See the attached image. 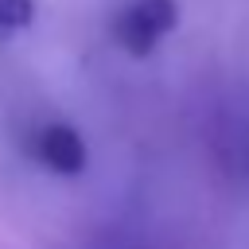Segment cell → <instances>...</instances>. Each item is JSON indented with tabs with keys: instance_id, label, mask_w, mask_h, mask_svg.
Here are the masks:
<instances>
[{
	"instance_id": "obj_2",
	"label": "cell",
	"mask_w": 249,
	"mask_h": 249,
	"mask_svg": "<svg viewBox=\"0 0 249 249\" xmlns=\"http://www.w3.org/2000/svg\"><path fill=\"white\" fill-rule=\"evenodd\" d=\"M31 152L43 167H51L54 175H78L89 160L86 140L70 128V124H43L31 140Z\"/></svg>"
},
{
	"instance_id": "obj_3",
	"label": "cell",
	"mask_w": 249,
	"mask_h": 249,
	"mask_svg": "<svg viewBox=\"0 0 249 249\" xmlns=\"http://www.w3.org/2000/svg\"><path fill=\"white\" fill-rule=\"evenodd\" d=\"M35 19V0H0V31H23Z\"/></svg>"
},
{
	"instance_id": "obj_1",
	"label": "cell",
	"mask_w": 249,
	"mask_h": 249,
	"mask_svg": "<svg viewBox=\"0 0 249 249\" xmlns=\"http://www.w3.org/2000/svg\"><path fill=\"white\" fill-rule=\"evenodd\" d=\"M175 19H179L175 0H132V4L117 16L113 31H117V43H121L132 58H148V54L160 47V39L175 27Z\"/></svg>"
}]
</instances>
